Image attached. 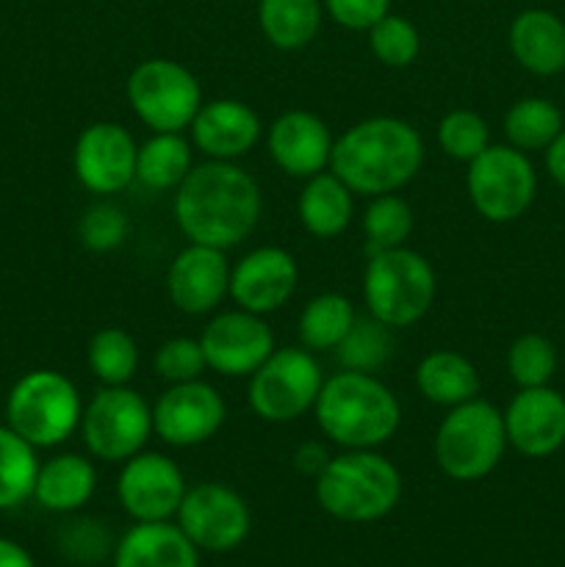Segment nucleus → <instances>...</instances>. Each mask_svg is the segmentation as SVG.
<instances>
[{
	"mask_svg": "<svg viewBox=\"0 0 565 567\" xmlns=\"http://www.w3.org/2000/svg\"><path fill=\"white\" fill-rule=\"evenodd\" d=\"M136 142L120 122L83 127L72 150V169L86 192L109 197L136 181Z\"/></svg>",
	"mask_w": 565,
	"mask_h": 567,
	"instance_id": "nucleus-15",
	"label": "nucleus"
},
{
	"mask_svg": "<svg viewBox=\"0 0 565 567\" xmlns=\"http://www.w3.org/2000/svg\"><path fill=\"white\" fill-rule=\"evenodd\" d=\"M355 319L358 313L343 293H319L299 316V343L308 352H336Z\"/></svg>",
	"mask_w": 565,
	"mask_h": 567,
	"instance_id": "nucleus-29",
	"label": "nucleus"
},
{
	"mask_svg": "<svg viewBox=\"0 0 565 567\" xmlns=\"http://www.w3.org/2000/svg\"><path fill=\"white\" fill-rule=\"evenodd\" d=\"M258 22L277 50H302L321 28V0H260Z\"/></svg>",
	"mask_w": 565,
	"mask_h": 567,
	"instance_id": "nucleus-27",
	"label": "nucleus"
},
{
	"mask_svg": "<svg viewBox=\"0 0 565 567\" xmlns=\"http://www.w3.org/2000/svg\"><path fill=\"white\" fill-rule=\"evenodd\" d=\"M438 144L449 158L471 164L491 144V131L476 111L458 109L449 111L438 125Z\"/></svg>",
	"mask_w": 565,
	"mask_h": 567,
	"instance_id": "nucleus-37",
	"label": "nucleus"
},
{
	"mask_svg": "<svg viewBox=\"0 0 565 567\" xmlns=\"http://www.w3.org/2000/svg\"><path fill=\"white\" fill-rule=\"evenodd\" d=\"M465 188L482 219L507 225L524 216L535 199V166L513 144H487L469 164Z\"/></svg>",
	"mask_w": 565,
	"mask_h": 567,
	"instance_id": "nucleus-10",
	"label": "nucleus"
},
{
	"mask_svg": "<svg viewBox=\"0 0 565 567\" xmlns=\"http://www.w3.org/2000/svg\"><path fill=\"white\" fill-rule=\"evenodd\" d=\"M199 343L208 369L222 377H253L277 349L275 332L269 330L264 316L242 308L214 316L205 324Z\"/></svg>",
	"mask_w": 565,
	"mask_h": 567,
	"instance_id": "nucleus-16",
	"label": "nucleus"
},
{
	"mask_svg": "<svg viewBox=\"0 0 565 567\" xmlns=\"http://www.w3.org/2000/svg\"><path fill=\"white\" fill-rule=\"evenodd\" d=\"M299 266L282 247H258L230 266V297L249 313H275L297 291Z\"/></svg>",
	"mask_w": 565,
	"mask_h": 567,
	"instance_id": "nucleus-17",
	"label": "nucleus"
},
{
	"mask_svg": "<svg viewBox=\"0 0 565 567\" xmlns=\"http://www.w3.org/2000/svg\"><path fill=\"white\" fill-rule=\"evenodd\" d=\"M325 374L319 360L305 347L275 349L249 377L247 402L260 421L291 424L314 410Z\"/></svg>",
	"mask_w": 565,
	"mask_h": 567,
	"instance_id": "nucleus-8",
	"label": "nucleus"
},
{
	"mask_svg": "<svg viewBox=\"0 0 565 567\" xmlns=\"http://www.w3.org/2000/svg\"><path fill=\"white\" fill-rule=\"evenodd\" d=\"M127 233H131V219L120 205L109 203V199L92 205L78 221V238L89 252H111V249L122 247Z\"/></svg>",
	"mask_w": 565,
	"mask_h": 567,
	"instance_id": "nucleus-38",
	"label": "nucleus"
},
{
	"mask_svg": "<svg viewBox=\"0 0 565 567\" xmlns=\"http://www.w3.org/2000/svg\"><path fill=\"white\" fill-rule=\"evenodd\" d=\"M424 142L410 122L397 116H371L358 122L332 144L330 172L360 197L397 194L419 175Z\"/></svg>",
	"mask_w": 565,
	"mask_h": 567,
	"instance_id": "nucleus-2",
	"label": "nucleus"
},
{
	"mask_svg": "<svg viewBox=\"0 0 565 567\" xmlns=\"http://www.w3.org/2000/svg\"><path fill=\"white\" fill-rule=\"evenodd\" d=\"M557 369V349L548 338L530 332L515 338L507 352V371L518 388L548 385Z\"/></svg>",
	"mask_w": 565,
	"mask_h": 567,
	"instance_id": "nucleus-35",
	"label": "nucleus"
},
{
	"mask_svg": "<svg viewBox=\"0 0 565 567\" xmlns=\"http://www.w3.org/2000/svg\"><path fill=\"white\" fill-rule=\"evenodd\" d=\"M186 491L181 465L158 452H138L122 463L116 476V498L136 524L172 520Z\"/></svg>",
	"mask_w": 565,
	"mask_h": 567,
	"instance_id": "nucleus-13",
	"label": "nucleus"
},
{
	"mask_svg": "<svg viewBox=\"0 0 565 567\" xmlns=\"http://www.w3.org/2000/svg\"><path fill=\"white\" fill-rule=\"evenodd\" d=\"M37 474V449L17 435L9 424H0V513L33 498Z\"/></svg>",
	"mask_w": 565,
	"mask_h": 567,
	"instance_id": "nucleus-30",
	"label": "nucleus"
},
{
	"mask_svg": "<svg viewBox=\"0 0 565 567\" xmlns=\"http://www.w3.org/2000/svg\"><path fill=\"white\" fill-rule=\"evenodd\" d=\"M563 131V114L552 100L524 97L504 116V133L507 142L521 153L530 150H546Z\"/></svg>",
	"mask_w": 565,
	"mask_h": 567,
	"instance_id": "nucleus-32",
	"label": "nucleus"
},
{
	"mask_svg": "<svg viewBox=\"0 0 565 567\" xmlns=\"http://www.w3.org/2000/svg\"><path fill=\"white\" fill-rule=\"evenodd\" d=\"M504 432L524 457H548L565 443V399L548 385L521 388L504 413Z\"/></svg>",
	"mask_w": 565,
	"mask_h": 567,
	"instance_id": "nucleus-19",
	"label": "nucleus"
},
{
	"mask_svg": "<svg viewBox=\"0 0 565 567\" xmlns=\"http://www.w3.org/2000/svg\"><path fill=\"white\" fill-rule=\"evenodd\" d=\"M81 435L92 457L125 463L147 446L153 435V408L127 385H103L83 408Z\"/></svg>",
	"mask_w": 565,
	"mask_h": 567,
	"instance_id": "nucleus-11",
	"label": "nucleus"
},
{
	"mask_svg": "<svg viewBox=\"0 0 565 567\" xmlns=\"http://www.w3.org/2000/svg\"><path fill=\"white\" fill-rule=\"evenodd\" d=\"M109 529L94 518H78L61 532V548L75 563H100L103 554L111 548Z\"/></svg>",
	"mask_w": 565,
	"mask_h": 567,
	"instance_id": "nucleus-40",
	"label": "nucleus"
},
{
	"mask_svg": "<svg viewBox=\"0 0 565 567\" xmlns=\"http://www.w3.org/2000/svg\"><path fill=\"white\" fill-rule=\"evenodd\" d=\"M314 413L321 435L343 449L382 446L402 424V408L391 388L374 374L347 369L327 377Z\"/></svg>",
	"mask_w": 565,
	"mask_h": 567,
	"instance_id": "nucleus-3",
	"label": "nucleus"
},
{
	"mask_svg": "<svg viewBox=\"0 0 565 567\" xmlns=\"http://www.w3.org/2000/svg\"><path fill=\"white\" fill-rule=\"evenodd\" d=\"M413 210L397 194H380V197H371V203L363 210V255L371 258L377 252H386V249L404 247L413 233Z\"/></svg>",
	"mask_w": 565,
	"mask_h": 567,
	"instance_id": "nucleus-33",
	"label": "nucleus"
},
{
	"mask_svg": "<svg viewBox=\"0 0 565 567\" xmlns=\"http://www.w3.org/2000/svg\"><path fill=\"white\" fill-rule=\"evenodd\" d=\"M81 393L61 371H28L6 396V424L33 449L61 446L72 432L81 430Z\"/></svg>",
	"mask_w": 565,
	"mask_h": 567,
	"instance_id": "nucleus-6",
	"label": "nucleus"
},
{
	"mask_svg": "<svg viewBox=\"0 0 565 567\" xmlns=\"http://www.w3.org/2000/svg\"><path fill=\"white\" fill-rule=\"evenodd\" d=\"M260 186L233 161L194 166L175 188V219L188 244L230 249L258 227Z\"/></svg>",
	"mask_w": 565,
	"mask_h": 567,
	"instance_id": "nucleus-1",
	"label": "nucleus"
},
{
	"mask_svg": "<svg viewBox=\"0 0 565 567\" xmlns=\"http://www.w3.org/2000/svg\"><path fill=\"white\" fill-rule=\"evenodd\" d=\"M188 138L181 133H153L136 153V181L153 192H170L194 169Z\"/></svg>",
	"mask_w": 565,
	"mask_h": 567,
	"instance_id": "nucleus-28",
	"label": "nucleus"
},
{
	"mask_svg": "<svg viewBox=\"0 0 565 567\" xmlns=\"http://www.w3.org/2000/svg\"><path fill=\"white\" fill-rule=\"evenodd\" d=\"M325 9L349 31H369L391 9V0H325Z\"/></svg>",
	"mask_w": 565,
	"mask_h": 567,
	"instance_id": "nucleus-41",
	"label": "nucleus"
},
{
	"mask_svg": "<svg viewBox=\"0 0 565 567\" xmlns=\"http://www.w3.org/2000/svg\"><path fill=\"white\" fill-rule=\"evenodd\" d=\"M435 269L413 249L397 247L366 258V310L391 330H402L424 319L435 302Z\"/></svg>",
	"mask_w": 565,
	"mask_h": 567,
	"instance_id": "nucleus-5",
	"label": "nucleus"
},
{
	"mask_svg": "<svg viewBox=\"0 0 565 567\" xmlns=\"http://www.w3.org/2000/svg\"><path fill=\"white\" fill-rule=\"evenodd\" d=\"M546 169L554 177V183H559L565 188V127L546 147Z\"/></svg>",
	"mask_w": 565,
	"mask_h": 567,
	"instance_id": "nucleus-43",
	"label": "nucleus"
},
{
	"mask_svg": "<svg viewBox=\"0 0 565 567\" xmlns=\"http://www.w3.org/2000/svg\"><path fill=\"white\" fill-rule=\"evenodd\" d=\"M86 363L100 385H127L138 371V347L122 327H103L89 338Z\"/></svg>",
	"mask_w": 565,
	"mask_h": 567,
	"instance_id": "nucleus-31",
	"label": "nucleus"
},
{
	"mask_svg": "<svg viewBox=\"0 0 565 567\" xmlns=\"http://www.w3.org/2000/svg\"><path fill=\"white\" fill-rule=\"evenodd\" d=\"M402 498V474L374 449H347L316 476V502L341 524H374Z\"/></svg>",
	"mask_w": 565,
	"mask_h": 567,
	"instance_id": "nucleus-4",
	"label": "nucleus"
},
{
	"mask_svg": "<svg viewBox=\"0 0 565 567\" xmlns=\"http://www.w3.org/2000/svg\"><path fill=\"white\" fill-rule=\"evenodd\" d=\"M127 103L153 133H183L203 105V92L186 66L170 59H147L127 75Z\"/></svg>",
	"mask_w": 565,
	"mask_h": 567,
	"instance_id": "nucleus-9",
	"label": "nucleus"
},
{
	"mask_svg": "<svg viewBox=\"0 0 565 567\" xmlns=\"http://www.w3.org/2000/svg\"><path fill=\"white\" fill-rule=\"evenodd\" d=\"M327 463H330V454H327V449L316 441L302 443V446L294 452V468L305 476H314V480L325 471Z\"/></svg>",
	"mask_w": 565,
	"mask_h": 567,
	"instance_id": "nucleus-42",
	"label": "nucleus"
},
{
	"mask_svg": "<svg viewBox=\"0 0 565 567\" xmlns=\"http://www.w3.org/2000/svg\"><path fill=\"white\" fill-rule=\"evenodd\" d=\"M227 419L225 399L208 382H177L153 404V432L172 449L208 443Z\"/></svg>",
	"mask_w": 565,
	"mask_h": 567,
	"instance_id": "nucleus-14",
	"label": "nucleus"
},
{
	"mask_svg": "<svg viewBox=\"0 0 565 567\" xmlns=\"http://www.w3.org/2000/svg\"><path fill=\"white\" fill-rule=\"evenodd\" d=\"M266 144H269L271 161L286 175L308 181V177L319 175L330 166L336 138H332L325 120H319L310 111L294 109L271 122Z\"/></svg>",
	"mask_w": 565,
	"mask_h": 567,
	"instance_id": "nucleus-20",
	"label": "nucleus"
},
{
	"mask_svg": "<svg viewBox=\"0 0 565 567\" xmlns=\"http://www.w3.org/2000/svg\"><path fill=\"white\" fill-rule=\"evenodd\" d=\"M507 449L504 413L485 399L449 408L435 432V463L449 480L480 482L502 463Z\"/></svg>",
	"mask_w": 565,
	"mask_h": 567,
	"instance_id": "nucleus-7",
	"label": "nucleus"
},
{
	"mask_svg": "<svg viewBox=\"0 0 565 567\" xmlns=\"http://www.w3.org/2000/svg\"><path fill=\"white\" fill-rule=\"evenodd\" d=\"M260 116L242 100H210L188 125L194 147L210 161H236L260 142Z\"/></svg>",
	"mask_w": 565,
	"mask_h": 567,
	"instance_id": "nucleus-21",
	"label": "nucleus"
},
{
	"mask_svg": "<svg viewBox=\"0 0 565 567\" xmlns=\"http://www.w3.org/2000/svg\"><path fill=\"white\" fill-rule=\"evenodd\" d=\"M97 491V471L83 454H55L39 465L33 498L42 509L72 515L86 507Z\"/></svg>",
	"mask_w": 565,
	"mask_h": 567,
	"instance_id": "nucleus-23",
	"label": "nucleus"
},
{
	"mask_svg": "<svg viewBox=\"0 0 565 567\" xmlns=\"http://www.w3.org/2000/svg\"><path fill=\"white\" fill-rule=\"evenodd\" d=\"M369 48L377 55V61L393 66V70H402V66H410L415 61L421 50V39L413 22L388 11L380 22L369 28Z\"/></svg>",
	"mask_w": 565,
	"mask_h": 567,
	"instance_id": "nucleus-36",
	"label": "nucleus"
},
{
	"mask_svg": "<svg viewBox=\"0 0 565 567\" xmlns=\"http://www.w3.org/2000/svg\"><path fill=\"white\" fill-rule=\"evenodd\" d=\"M510 50L524 70L557 75L565 70V25L546 9H526L510 25Z\"/></svg>",
	"mask_w": 565,
	"mask_h": 567,
	"instance_id": "nucleus-24",
	"label": "nucleus"
},
{
	"mask_svg": "<svg viewBox=\"0 0 565 567\" xmlns=\"http://www.w3.org/2000/svg\"><path fill=\"white\" fill-rule=\"evenodd\" d=\"M352 192L336 172L308 177L297 199L299 221L316 238L341 236L352 221Z\"/></svg>",
	"mask_w": 565,
	"mask_h": 567,
	"instance_id": "nucleus-25",
	"label": "nucleus"
},
{
	"mask_svg": "<svg viewBox=\"0 0 565 567\" xmlns=\"http://www.w3.org/2000/svg\"><path fill=\"white\" fill-rule=\"evenodd\" d=\"M393 338L391 327L377 321L374 316H358L355 324L349 327L347 338L338 343L336 358L347 371H363L374 374L391 360Z\"/></svg>",
	"mask_w": 565,
	"mask_h": 567,
	"instance_id": "nucleus-34",
	"label": "nucleus"
},
{
	"mask_svg": "<svg viewBox=\"0 0 565 567\" xmlns=\"http://www.w3.org/2000/svg\"><path fill=\"white\" fill-rule=\"evenodd\" d=\"M114 567H199V548L172 520L133 524L114 543Z\"/></svg>",
	"mask_w": 565,
	"mask_h": 567,
	"instance_id": "nucleus-22",
	"label": "nucleus"
},
{
	"mask_svg": "<svg viewBox=\"0 0 565 567\" xmlns=\"http://www.w3.org/2000/svg\"><path fill=\"white\" fill-rule=\"evenodd\" d=\"M166 293L186 316H205L230 293V264L225 249L188 244L172 260L166 275Z\"/></svg>",
	"mask_w": 565,
	"mask_h": 567,
	"instance_id": "nucleus-18",
	"label": "nucleus"
},
{
	"mask_svg": "<svg viewBox=\"0 0 565 567\" xmlns=\"http://www.w3.org/2000/svg\"><path fill=\"white\" fill-rule=\"evenodd\" d=\"M415 388L438 408H458L480 396V374L474 363L452 349H435L421 358L415 369Z\"/></svg>",
	"mask_w": 565,
	"mask_h": 567,
	"instance_id": "nucleus-26",
	"label": "nucleus"
},
{
	"mask_svg": "<svg viewBox=\"0 0 565 567\" xmlns=\"http://www.w3.org/2000/svg\"><path fill=\"white\" fill-rule=\"evenodd\" d=\"M153 365L161 380H166L170 385H177V382L203 380L205 369H208V360H205L199 338L197 341L194 338H170V341H164L158 347Z\"/></svg>",
	"mask_w": 565,
	"mask_h": 567,
	"instance_id": "nucleus-39",
	"label": "nucleus"
},
{
	"mask_svg": "<svg viewBox=\"0 0 565 567\" xmlns=\"http://www.w3.org/2000/svg\"><path fill=\"white\" fill-rule=\"evenodd\" d=\"M175 518L183 535L208 554L236 551L253 529L247 502L222 482H199L188 487Z\"/></svg>",
	"mask_w": 565,
	"mask_h": 567,
	"instance_id": "nucleus-12",
	"label": "nucleus"
},
{
	"mask_svg": "<svg viewBox=\"0 0 565 567\" xmlns=\"http://www.w3.org/2000/svg\"><path fill=\"white\" fill-rule=\"evenodd\" d=\"M0 567H37V563H33L28 548H22L20 543L0 537Z\"/></svg>",
	"mask_w": 565,
	"mask_h": 567,
	"instance_id": "nucleus-44",
	"label": "nucleus"
}]
</instances>
